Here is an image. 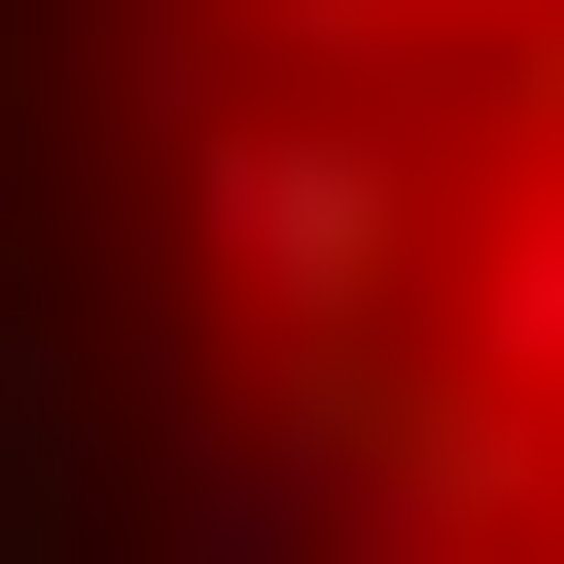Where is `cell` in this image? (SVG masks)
<instances>
[{"label": "cell", "mask_w": 564, "mask_h": 564, "mask_svg": "<svg viewBox=\"0 0 564 564\" xmlns=\"http://www.w3.org/2000/svg\"><path fill=\"white\" fill-rule=\"evenodd\" d=\"M176 212H212V282H247L282 352H388V317H423V141H388V106H212Z\"/></svg>", "instance_id": "cell-1"}, {"label": "cell", "mask_w": 564, "mask_h": 564, "mask_svg": "<svg viewBox=\"0 0 564 564\" xmlns=\"http://www.w3.org/2000/svg\"><path fill=\"white\" fill-rule=\"evenodd\" d=\"M423 388H494V423L564 458V141H529V176H423Z\"/></svg>", "instance_id": "cell-2"}]
</instances>
